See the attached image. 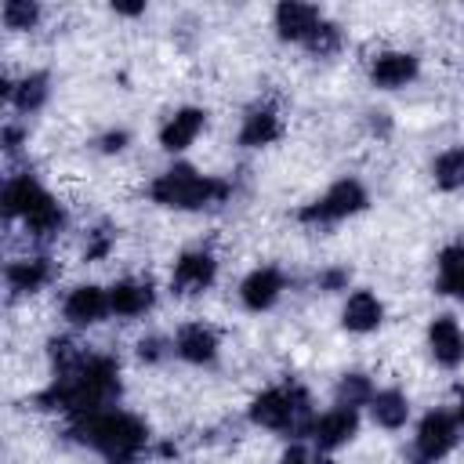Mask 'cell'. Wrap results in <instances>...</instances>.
Wrapping results in <instances>:
<instances>
[{"mask_svg": "<svg viewBox=\"0 0 464 464\" xmlns=\"http://www.w3.org/2000/svg\"><path fill=\"white\" fill-rule=\"evenodd\" d=\"M62 221H65V214H62V207H58L51 196H44V199L25 214V225H29L36 236H51V232H58Z\"/></svg>", "mask_w": 464, "mask_h": 464, "instance_id": "cell-21", "label": "cell"}, {"mask_svg": "<svg viewBox=\"0 0 464 464\" xmlns=\"http://www.w3.org/2000/svg\"><path fill=\"white\" fill-rule=\"evenodd\" d=\"M362 203H366V192H362L359 181H337V185H334L315 207H308L301 218H304V221H334V218H348V214L362 210Z\"/></svg>", "mask_w": 464, "mask_h": 464, "instance_id": "cell-4", "label": "cell"}, {"mask_svg": "<svg viewBox=\"0 0 464 464\" xmlns=\"http://www.w3.org/2000/svg\"><path fill=\"white\" fill-rule=\"evenodd\" d=\"M44 196H47V192H44L29 174H22V178L7 181V188H4V207H7V214H22V218H25Z\"/></svg>", "mask_w": 464, "mask_h": 464, "instance_id": "cell-17", "label": "cell"}, {"mask_svg": "<svg viewBox=\"0 0 464 464\" xmlns=\"http://www.w3.org/2000/svg\"><path fill=\"white\" fill-rule=\"evenodd\" d=\"M435 181L442 188H460L464 185V149H450L435 160Z\"/></svg>", "mask_w": 464, "mask_h": 464, "instance_id": "cell-23", "label": "cell"}, {"mask_svg": "<svg viewBox=\"0 0 464 464\" xmlns=\"http://www.w3.org/2000/svg\"><path fill=\"white\" fill-rule=\"evenodd\" d=\"M214 279V257L203 254V250H192V254H181L178 265H174V286L181 294H196L203 286H210Z\"/></svg>", "mask_w": 464, "mask_h": 464, "instance_id": "cell-10", "label": "cell"}, {"mask_svg": "<svg viewBox=\"0 0 464 464\" xmlns=\"http://www.w3.org/2000/svg\"><path fill=\"white\" fill-rule=\"evenodd\" d=\"M370 410H373V420H377L381 428H399V424H406V417H410V406H406V399H402L399 392H377V395L370 399Z\"/></svg>", "mask_w": 464, "mask_h": 464, "instance_id": "cell-19", "label": "cell"}, {"mask_svg": "<svg viewBox=\"0 0 464 464\" xmlns=\"http://www.w3.org/2000/svg\"><path fill=\"white\" fill-rule=\"evenodd\" d=\"M366 395H370V384H366V377H359V373H348V377L341 381V388H337L341 406H355V402H362Z\"/></svg>", "mask_w": 464, "mask_h": 464, "instance_id": "cell-26", "label": "cell"}, {"mask_svg": "<svg viewBox=\"0 0 464 464\" xmlns=\"http://www.w3.org/2000/svg\"><path fill=\"white\" fill-rule=\"evenodd\" d=\"M301 395L297 392H286V388H272L265 395H257L250 402V417L261 424V428H294L297 413H301Z\"/></svg>", "mask_w": 464, "mask_h": 464, "instance_id": "cell-3", "label": "cell"}, {"mask_svg": "<svg viewBox=\"0 0 464 464\" xmlns=\"http://www.w3.org/2000/svg\"><path fill=\"white\" fill-rule=\"evenodd\" d=\"M439 286L464 301V246H446L439 257Z\"/></svg>", "mask_w": 464, "mask_h": 464, "instance_id": "cell-18", "label": "cell"}, {"mask_svg": "<svg viewBox=\"0 0 464 464\" xmlns=\"http://www.w3.org/2000/svg\"><path fill=\"white\" fill-rule=\"evenodd\" d=\"M279 464H315V460H308V453L294 446V450H286V453H283V460H279Z\"/></svg>", "mask_w": 464, "mask_h": 464, "instance_id": "cell-28", "label": "cell"}, {"mask_svg": "<svg viewBox=\"0 0 464 464\" xmlns=\"http://www.w3.org/2000/svg\"><path fill=\"white\" fill-rule=\"evenodd\" d=\"M428 344H431V355L442 366H457L464 359V334H460V326L450 315H439L428 326Z\"/></svg>", "mask_w": 464, "mask_h": 464, "instance_id": "cell-8", "label": "cell"}, {"mask_svg": "<svg viewBox=\"0 0 464 464\" xmlns=\"http://www.w3.org/2000/svg\"><path fill=\"white\" fill-rule=\"evenodd\" d=\"M319 22H323L319 18V7H312V4L286 0V4L276 7V29H279L283 40H308Z\"/></svg>", "mask_w": 464, "mask_h": 464, "instance_id": "cell-6", "label": "cell"}, {"mask_svg": "<svg viewBox=\"0 0 464 464\" xmlns=\"http://www.w3.org/2000/svg\"><path fill=\"white\" fill-rule=\"evenodd\" d=\"M36 4H29V0H7L4 4V22L11 25V29H29L33 22H36Z\"/></svg>", "mask_w": 464, "mask_h": 464, "instance_id": "cell-25", "label": "cell"}, {"mask_svg": "<svg viewBox=\"0 0 464 464\" xmlns=\"http://www.w3.org/2000/svg\"><path fill=\"white\" fill-rule=\"evenodd\" d=\"M112 7H116L120 14H138V11H141V4H112Z\"/></svg>", "mask_w": 464, "mask_h": 464, "instance_id": "cell-31", "label": "cell"}, {"mask_svg": "<svg viewBox=\"0 0 464 464\" xmlns=\"http://www.w3.org/2000/svg\"><path fill=\"white\" fill-rule=\"evenodd\" d=\"M279 290H283V276L276 268H257V272H250L243 279V304L261 312L279 297Z\"/></svg>", "mask_w": 464, "mask_h": 464, "instance_id": "cell-12", "label": "cell"}, {"mask_svg": "<svg viewBox=\"0 0 464 464\" xmlns=\"http://www.w3.org/2000/svg\"><path fill=\"white\" fill-rule=\"evenodd\" d=\"M453 442H457V424H453L450 413H428L420 420V428H417V453L424 460L446 457L453 450Z\"/></svg>", "mask_w": 464, "mask_h": 464, "instance_id": "cell-5", "label": "cell"}, {"mask_svg": "<svg viewBox=\"0 0 464 464\" xmlns=\"http://www.w3.org/2000/svg\"><path fill=\"white\" fill-rule=\"evenodd\" d=\"M381 315H384V308H381V301L373 297V294H366V290H359V294H352L348 297V304H344V326L348 330H355V334H366V330H373L377 323H381Z\"/></svg>", "mask_w": 464, "mask_h": 464, "instance_id": "cell-14", "label": "cell"}, {"mask_svg": "<svg viewBox=\"0 0 464 464\" xmlns=\"http://www.w3.org/2000/svg\"><path fill=\"white\" fill-rule=\"evenodd\" d=\"M276 134H279V120H276V112H268V109H254V112L246 116L243 130H239V141H243V145H268Z\"/></svg>", "mask_w": 464, "mask_h": 464, "instance_id": "cell-20", "label": "cell"}, {"mask_svg": "<svg viewBox=\"0 0 464 464\" xmlns=\"http://www.w3.org/2000/svg\"><path fill=\"white\" fill-rule=\"evenodd\" d=\"M199 130H203V109H181V112H174V116L167 120L160 141H163V149L178 152V149L192 145V138H196Z\"/></svg>", "mask_w": 464, "mask_h": 464, "instance_id": "cell-13", "label": "cell"}, {"mask_svg": "<svg viewBox=\"0 0 464 464\" xmlns=\"http://www.w3.org/2000/svg\"><path fill=\"white\" fill-rule=\"evenodd\" d=\"M138 352H141V355H149V359H156V355H160V341H141V344H138Z\"/></svg>", "mask_w": 464, "mask_h": 464, "instance_id": "cell-29", "label": "cell"}, {"mask_svg": "<svg viewBox=\"0 0 464 464\" xmlns=\"http://www.w3.org/2000/svg\"><path fill=\"white\" fill-rule=\"evenodd\" d=\"M123 141H127V134H123V130H116V134H109V138H105V149H123Z\"/></svg>", "mask_w": 464, "mask_h": 464, "instance_id": "cell-30", "label": "cell"}, {"mask_svg": "<svg viewBox=\"0 0 464 464\" xmlns=\"http://www.w3.org/2000/svg\"><path fill=\"white\" fill-rule=\"evenodd\" d=\"M80 439L102 450L112 464H127L141 450L145 428L130 413H91L80 420Z\"/></svg>", "mask_w": 464, "mask_h": 464, "instance_id": "cell-1", "label": "cell"}, {"mask_svg": "<svg viewBox=\"0 0 464 464\" xmlns=\"http://www.w3.org/2000/svg\"><path fill=\"white\" fill-rule=\"evenodd\" d=\"M355 410L352 406H337V410H330V413H323L315 424H312V435H315V442L323 446V450H334V446H341V442H348L352 435H355Z\"/></svg>", "mask_w": 464, "mask_h": 464, "instance_id": "cell-11", "label": "cell"}, {"mask_svg": "<svg viewBox=\"0 0 464 464\" xmlns=\"http://www.w3.org/2000/svg\"><path fill=\"white\" fill-rule=\"evenodd\" d=\"M109 304H112L116 315H141V312L152 304V286H149V283H130V279H123V283H116V286L109 290Z\"/></svg>", "mask_w": 464, "mask_h": 464, "instance_id": "cell-15", "label": "cell"}, {"mask_svg": "<svg viewBox=\"0 0 464 464\" xmlns=\"http://www.w3.org/2000/svg\"><path fill=\"white\" fill-rule=\"evenodd\" d=\"M417 76V58L413 54H406V51H384V54H377L373 58V65H370V80L377 83V87H402L406 80H413Z\"/></svg>", "mask_w": 464, "mask_h": 464, "instance_id": "cell-7", "label": "cell"}, {"mask_svg": "<svg viewBox=\"0 0 464 464\" xmlns=\"http://www.w3.org/2000/svg\"><path fill=\"white\" fill-rule=\"evenodd\" d=\"M44 279H47V265H44V261H14V265L7 268L11 290H22V294L36 290Z\"/></svg>", "mask_w": 464, "mask_h": 464, "instance_id": "cell-22", "label": "cell"}, {"mask_svg": "<svg viewBox=\"0 0 464 464\" xmlns=\"http://www.w3.org/2000/svg\"><path fill=\"white\" fill-rule=\"evenodd\" d=\"M214 196H225V185L221 181H210L203 174H196L192 167H174L167 174H160L152 181V199L163 203V207H203L210 203Z\"/></svg>", "mask_w": 464, "mask_h": 464, "instance_id": "cell-2", "label": "cell"}, {"mask_svg": "<svg viewBox=\"0 0 464 464\" xmlns=\"http://www.w3.org/2000/svg\"><path fill=\"white\" fill-rule=\"evenodd\" d=\"M109 308H112V304H109V294L98 290V286H76V290L65 297V319L76 323V326L98 323Z\"/></svg>", "mask_w": 464, "mask_h": 464, "instance_id": "cell-9", "label": "cell"}, {"mask_svg": "<svg viewBox=\"0 0 464 464\" xmlns=\"http://www.w3.org/2000/svg\"><path fill=\"white\" fill-rule=\"evenodd\" d=\"M11 98H14L18 109H36V105L47 98V80H44V76H25V80L11 91Z\"/></svg>", "mask_w": 464, "mask_h": 464, "instance_id": "cell-24", "label": "cell"}, {"mask_svg": "<svg viewBox=\"0 0 464 464\" xmlns=\"http://www.w3.org/2000/svg\"><path fill=\"white\" fill-rule=\"evenodd\" d=\"M214 352H218L214 330L192 323V326H185V330L178 334V355H181V359H188V362H210Z\"/></svg>", "mask_w": 464, "mask_h": 464, "instance_id": "cell-16", "label": "cell"}, {"mask_svg": "<svg viewBox=\"0 0 464 464\" xmlns=\"http://www.w3.org/2000/svg\"><path fill=\"white\" fill-rule=\"evenodd\" d=\"M308 47H312L315 54H326V51H334V47H337V25H330V22H319V25H315V33L308 36Z\"/></svg>", "mask_w": 464, "mask_h": 464, "instance_id": "cell-27", "label": "cell"}]
</instances>
